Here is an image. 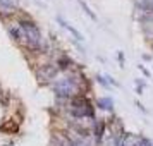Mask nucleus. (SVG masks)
Masks as SVG:
<instances>
[{"mask_svg":"<svg viewBox=\"0 0 153 146\" xmlns=\"http://www.w3.org/2000/svg\"><path fill=\"white\" fill-rule=\"evenodd\" d=\"M19 31L26 36V43L29 48L38 50L42 47V31L31 21H21L19 22Z\"/></svg>","mask_w":153,"mask_h":146,"instance_id":"1","label":"nucleus"},{"mask_svg":"<svg viewBox=\"0 0 153 146\" xmlns=\"http://www.w3.org/2000/svg\"><path fill=\"white\" fill-rule=\"evenodd\" d=\"M71 112L76 115V117H95V110L91 103L83 96H77V98H72L71 102Z\"/></svg>","mask_w":153,"mask_h":146,"instance_id":"2","label":"nucleus"},{"mask_svg":"<svg viewBox=\"0 0 153 146\" xmlns=\"http://www.w3.org/2000/svg\"><path fill=\"white\" fill-rule=\"evenodd\" d=\"M52 90L55 93L57 96H72L77 90V83L74 79H69V77H65V79H59L55 83L52 84Z\"/></svg>","mask_w":153,"mask_h":146,"instance_id":"3","label":"nucleus"},{"mask_svg":"<svg viewBox=\"0 0 153 146\" xmlns=\"http://www.w3.org/2000/svg\"><path fill=\"white\" fill-rule=\"evenodd\" d=\"M57 72H59V69L53 67V65H43L42 69L38 70V77L43 79V81H50V79H53V77H55Z\"/></svg>","mask_w":153,"mask_h":146,"instance_id":"4","label":"nucleus"},{"mask_svg":"<svg viewBox=\"0 0 153 146\" xmlns=\"http://www.w3.org/2000/svg\"><path fill=\"white\" fill-rule=\"evenodd\" d=\"M57 22H59V24H60L62 28H65V29H67V31H69L71 35H72L74 38H76V40H81V42L84 40V36L81 35V33H79V31H77V29L74 28V26H72V24H69L67 21H64L62 17H60V16H57Z\"/></svg>","mask_w":153,"mask_h":146,"instance_id":"5","label":"nucleus"},{"mask_svg":"<svg viewBox=\"0 0 153 146\" xmlns=\"http://www.w3.org/2000/svg\"><path fill=\"white\" fill-rule=\"evenodd\" d=\"M14 0H0V14H10L14 12Z\"/></svg>","mask_w":153,"mask_h":146,"instance_id":"6","label":"nucleus"},{"mask_svg":"<svg viewBox=\"0 0 153 146\" xmlns=\"http://www.w3.org/2000/svg\"><path fill=\"white\" fill-rule=\"evenodd\" d=\"M97 105L102 108V110H112L114 108V100L110 96H103V98H98Z\"/></svg>","mask_w":153,"mask_h":146,"instance_id":"7","label":"nucleus"},{"mask_svg":"<svg viewBox=\"0 0 153 146\" xmlns=\"http://www.w3.org/2000/svg\"><path fill=\"white\" fill-rule=\"evenodd\" d=\"M77 2H79V5H81V9H83V10H84V14L88 16V17H90L91 21H98L97 14H95V12L91 10V9H90V5H88V4H86L84 0H77Z\"/></svg>","mask_w":153,"mask_h":146,"instance_id":"8","label":"nucleus"},{"mask_svg":"<svg viewBox=\"0 0 153 146\" xmlns=\"http://www.w3.org/2000/svg\"><path fill=\"white\" fill-rule=\"evenodd\" d=\"M139 146H153V141H150L148 138H141L139 139Z\"/></svg>","mask_w":153,"mask_h":146,"instance_id":"9","label":"nucleus"},{"mask_svg":"<svg viewBox=\"0 0 153 146\" xmlns=\"http://www.w3.org/2000/svg\"><path fill=\"white\" fill-rule=\"evenodd\" d=\"M136 86H138V93L141 95V93H143V86H145V83L139 81V79H136Z\"/></svg>","mask_w":153,"mask_h":146,"instance_id":"10","label":"nucleus"},{"mask_svg":"<svg viewBox=\"0 0 153 146\" xmlns=\"http://www.w3.org/2000/svg\"><path fill=\"white\" fill-rule=\"evenodd\" d=\"M117 59H119L120 67H124V53H122V52H119V53H117Z\"/></svg>","mask_w":153,"mask_h":146,"instance_id":"11","label":"nucleus"},{"mask_svg":"<svg viewBox=\"0 0 153 146\" xmlns=\"http://www.w3.org/2000/svg\"><path fill=\"white\" fill-rule=\"evenodd\" d=\"M139 69L143 70V74H145V76H148V77H150V72H148V70H146L145 67H143V65H139Z\"/></svg>","mask_w":153,"mask_h":146,"instance_id":"12","label":"nucleus"},{"mask_svg":"<svg viewBox=\"0 0 153 146\" xmlns=\"http://www.w3.org/2000/svg\"><path fill=\"white\" fill-rule=\"evenodd\" d=\"M136 107H138V108H139L141 112H146V110H145V107H143V105L139 103V102H136Z\"/></svg>","mask_w":153,"mask_h":146,"instance_id":"13","label":"nucleus"}]
</instances>
